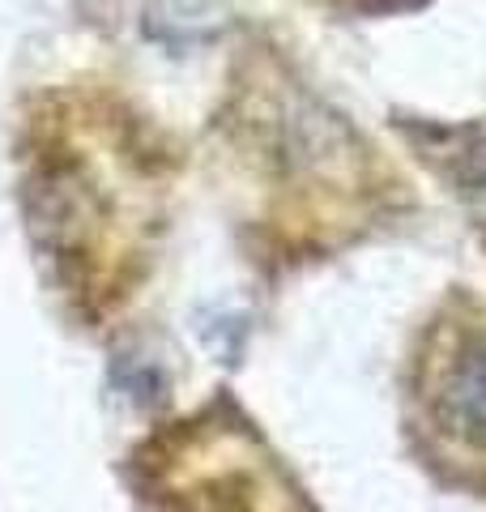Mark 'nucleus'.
<instances>
[{
	"instance_id": "nucleus-1",
	"label": "nucleus",
	"mask_w": 486,
	"mask_h": 512,
	"mask_svg": "<svg viewBox=\"0 0 486 512\" xmlns=\"http://www.w3.org/2000/svg\"><path fill=\"white\" fill-rule=\"evenodd\" d=\"M431 419L465 448L486 453V333H461L431 372Z\"/></svg>"
}]
</instances>
